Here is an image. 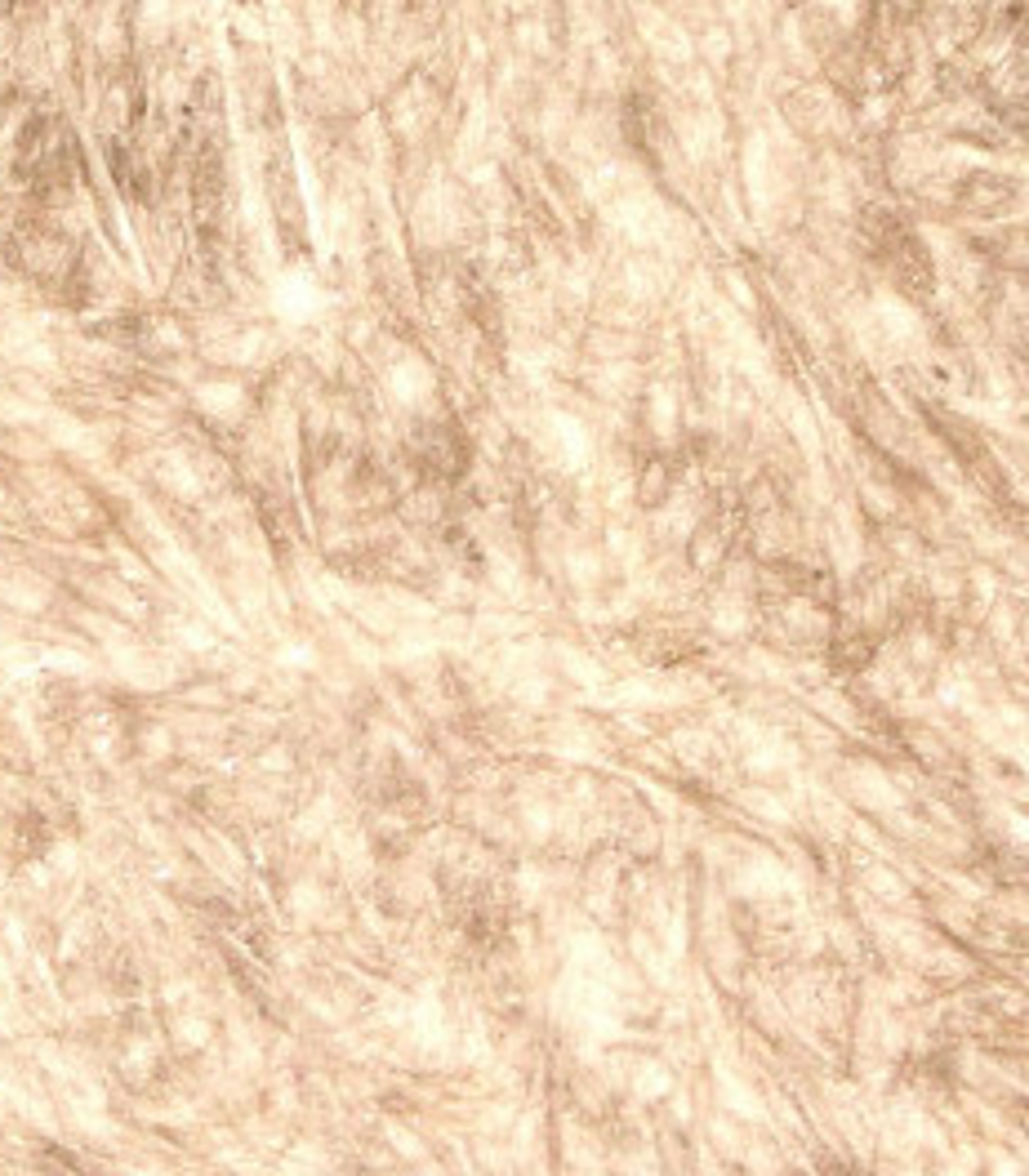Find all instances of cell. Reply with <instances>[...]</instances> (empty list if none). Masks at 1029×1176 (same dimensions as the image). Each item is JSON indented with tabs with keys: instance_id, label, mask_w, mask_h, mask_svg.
Returning <instances> with one entry per match:
<instances>
[{
	"instance_id": "obj_1",
	"label": "cell",
	"mask_w": 1029,
	"mask_h": 1176,
	"mask_svg": "<svg viewBox=\"0 0 1029 1176\" xmlns=\"http://www.w3.org/2000/svg\"><path fill=\"white\" fill-rule=\"evenodd\" d=\"M463 441L455 428L437 424V428H424L419 432V464H424V473H433V477H455L463 468Z\"/></svg>"
}]
</instances>
